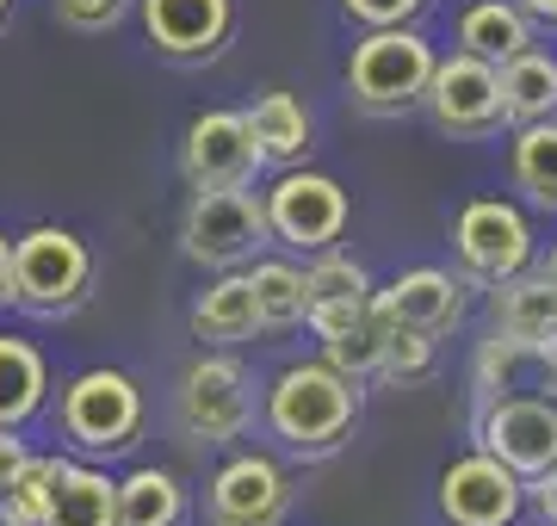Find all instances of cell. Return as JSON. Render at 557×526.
Segmentation results:
<instances>
[{
    "instance_id": "1",
    "label": "cell",
    "mask_w": 557,
    "mask_h": 526,
    "mask_svg": "<svg viewBox=\"0 0 557 526\" xmlns=\"http://www.w3.org/2000/svg\"><path fill=\"white\" fill-rule=\"evenodd\" d=\"M359 422V385L341 378L329 360L317 365H285L278 385L267 390V427L285 452L298 459H322L335 452Z\"/></svg>"
},
{
    "instance_id": "2",
    "label": "cell",
    "mask_w": 557,
    "mask_h": 526,
    "mask_svg": "<svg viewBox=\"0 0 557 526\" xmlns=\"http://www.w3.org/2000/svg\"><path fill=\"white\" fill-rule=\"evenodd\" d=\"M87 285H94V254L81 236L38 223L13 242V291L7 304L32 310V316H69L75 304H87Z\"/></svg>"
},
{
    "instance_id": "3",
    "label": "cell",
    "mask_w": 557,
    "mask_h": 526,
    "mask_svg": "<svg viewBox=\"0 0 557 526\" xmlns=\"http://www.w3.org/2000/svg\"><path fill=\"white\" fill-rule=\"evenodd\" d=\"M428 75H434V43H421L409 25H384V32H366L347 57V93L366 112H409L428 93Z\"/></svg>"
},
{
    "instance_id": "4",
    "label": "cell",
    "mask_w": 557,
    "mask_h": 526,
    "mask_svg": "<svg viewBox=\"0 0 557 526\" xmlns=\"http://www.w3.org/2000/svg\"><path fill=\"white\" fill-rule=\"evenodd\" d=\"M57 422L81 452H124L143 434V390L124 372H112V365L81 372L75 385L62 390Z\"/></svg>"
},
{
    "instance_id": "5",
    "label": "cell",
    "mask_w": 557,
    "mask_h": 526,
    "mask_svg": "<svg viewBox=\"0 0 557 526\" xmlns=\"http://www.w3.org/2000/svg\"><path fill=\"white\" fill-rule=\"evenodd\" d=\"M180 248L199 266H230L255 261V248H267V217H260V199L248 186H218V192H199L186 223H180Z\"/></svg>"
},
{
    "instance_id": "6",
    "label": "cell",
    "mask_w": 557,
    "mask_h": 526,
    "mask_svg": "<svg viewBox=\"0 0 557 526\" xmlns=\"http://www.w3.org/2000/svg\"><path fill=\"white\" fill-rule=\"evenodd\" d=\"M260 217H267V236H278L285 248L322 254V248L341 242V229H347V192H341L329 174L292 167V174L260 199Z\"/></svg>"
},
{
    "instance_id": "7",
    "label": "cell",
    "mask_w": 557,
    "mask_h": 526,
    "mask_svg": "<svg viewBox=\"0 0 557 526\" xmlns=\"http://www.w3.org/2000/svg\"><path fill=\"white\" fill-rule=\"evenodd\" d=\"M478 440L490 459L515 471L520 484H533L539 471L557 465V403L552 397H496V403H483L478 415Z\"/></svg>"
},
{
    "instance_id": "8",
    "label": "cell",
    "mask_w": 557,
    "mask_h": 526,
    "mask_svg": "<svg viewBox=\"0 0 557 526\" xmlns=\"http://www.w3.org/2000/svg\"><path fill=\"white\" fill-rule=\"evenodd\" d=\"M428 112L446 137H490L502 124V82L496 62L471 57V50H453V57H434V75H428Z\"/></svg>"
},
{
    "instance_id": "9",
    "label": "cell",
    "mask_w": 557,
    "mask_h": 526,
    "mask_svg": "<svg viewBox=\"0 0 557 526\" xmlns=\"http://www.w3.org/2000/svg\"><path fill=\"white\" fill-rule=\"evenodd\" d=\"M180 427L205 446L242 440V427L255 415V397H248V372L236 360H193L180 372Z\"/></svg>"
},
{
    "instance_id": "10",
    "label": "cell",
    "mask_w": 557,
    "mask_h": 526,
    "mask_svg": "<svg viewBox=\"0 0 557 526\" xmlns=\"http://www.w3.org/2000/svg\"><path fill=\"white\" fill-rule=\"evenodd\" d=\"M453 248H458V261H465L471 279L502 285L533 261V229H527V217H520L508 199H478V204L458 211Z\"/></svg>"
},
{
    "instance_id": "11",
    "label": "cell",
    "mask_w": 557,
    "mask_h": 526,
    "mask_svg": "<svg viewBox=\"0 0 557 526\" xmlns=\"http://www.w3.org/2000/svg\"><path fill=\"white\" fill-rule=\"evenodd\" d=\"M520 508H527V484L490 452H471L440 477V514L453 526H515Z\"/></svg>"
},
{
    "instance_id": "12",
    "label": "cell",
    "mask_w": 557,
    "mask_h": 526,
    "mask_svg": "<svg viewBox=\"0 0 557 526\" xmlns=\"http://www.w3.org/2000/svg\"><path fill=\"white\" fill-rule=\"evenodd\" d=\"M292 514V477L260 459L242 452L211 477V526H285Z\"/></svg>"
},
{
    "instance_id": "13",
    "label": "cell",
    "mask_w": 557,
    "mask_h": 526,
    "mask_svg": "<svg viewBox=\"0 0 557 526\" xmlns=\"http://www.w3.org/2000/svg\"><path fill=\"white\" fill-rule=\"evenodd\" d=\"M180 167H186L193 192H218V186L255 180L260 149H255V137H248L242 112H205V118H193L186 149H180Z\"/></svg>"
},
{
    "instance_id": "14",
    "label": "cell",
    "mask_w": 557,
    "mask_h": 526,
    "mask_svg": "<svg viewBox=\"0 0 557 526\" xmlns=\"http://www.w3.org/2000/svg\"><path fill=\"white\" fill-rule=\"evenodd\" d=\"M230 0H143V32L168 62H211L230 43Z\"/></svg>"
},
{
    "instance_id": "15",
    "label": "cell",
    "mask_w": 557,
    "mask_h": 526,
    "mask_svg": "<svg viewBox=\"0 0 557 526\" xmlns=\"http://www.w3.org/2000/svg\"><path fill=\"white\" fill-rule=\"evenodd\" d=\"M372 310L384 323H403V328H421V335H446V328L465 316V285L453 273H434V266H416L403 273L397 285L372 291Z\"/></svg>"
},
{
    "instance_id": "16",
    "label": "cell",
    "mask_w": 557,
    "mask_h": 526,
    "mask_svg": "<svg viewBox=\"0 0 557 526\" xmlns=\"http://www.w3.org/2000/svg\"><path fill=\"white\" fill-rule=\"evenodd\" d=\"M366 304H372V279H366V266L322 248L317 266L304 273V323L329 341V335H341L347 323H359Z\"/></svg>"
},
{
    "instance_id": "17",
    "label": "cell",
    "mask_w": 557,
    "mask_h": 526,
    "mask_svg": "<svg viewBox=\"0 0 557 526\" xmlns=\"http://www.w3.org/2000/svg\"><path fill=\"white\" fill-rule=\"evenodd\" d=\"M112 514H119V484L106 471L69 465V459L50 465V496H44L38 526H112Z\"/></svg>"
},
{
    "instance_id": "18",
    "label": "cell",
    "mask_w": 557,
    "mask_h": 526,
    "mask_svg": "<svg viewBox=\"0 0 557 526\" xmlns=\"http://www.w3.org/2000/svg\"><path fill=\"white\" fill-rule=\"evenodd\" d=\"M496 328L515 335V341H533L545 353H557V285L545 273H527V266H520L515 279H502Z\"/></svg>"
},
{
    "instance_id": "19",
    "label": "cell",
    "mask_w": 557,
    "mask_h": 526,
    "mask_svg": "<svg viewBox=\"0 0 557 526\" xmlns=\"http://www.w3.org/2000/svg\"><path fill=\"white\" fill-rule=\"evenodd\" d=\"M458 50H471L483 62H508L520 50H533V20H527V7L520 0H478V7H465V20H458Z\"/></svg>"
},
{
    "instance_id": "20",
    "label": "cell",
    "mask_w": 557,
    "mask_h": 526,
    "mask_svg": "<svg viewBox=\"0 0 557 526\" xmlns=\"http://www.w3.org/2000/svg\"><path fill=\"white\" fill-rule=\"evenodd\" d=\"M502 82V124H545L557 118V62L539 57V50H520L496 68Z\"/></svg>"
},
{
    "instance_id": "21",
    "label": "cell",
    "mask_w": 557,
    "mask_h": 526,
    "mask_svg": "<svg viewBox=\"0 0 557 526\" xmlns=\"http://www.w3.org/2000/svg\"><path fill=\"white\" fill-rule=\"evenodd\" d=\"M242 124H248V137H255L260 162L298 167L304 149H310V118H304V105L292 100V93H260V100L242 112Z\"/></svg>"
},
{
    "instance_id": "22",
    "label": "cell",
    "mask_w": 557,
    "mask_h": 526,
    "mask_svg": "<svg viewBox=\"0 0 557 526\" xmlns=\"http://www.w3.org/2000/svg\"><path fill=\"white\" fill-rule=\"evenodd\" d=\"M50 390V365L32 341L20 335H0V427H25L44 409Z\"/></svg>"
},
{
    "instance_id": "23",
    "label": "cell",
    "mask_w": 557,
    "mask_h": 526,
    "mask_svg": "<svg viewBox=\"0 0 557 526\" xmlns=\"http://www.w3.org/2000/svg\"><path fill=\"white\" fill-rule=\"evenodd\" d=\"M260 328V310H255V285L248 273H223L199 304H193V335L199 341H218V347H236Z\"/></svg>"
},
{
    "instance_id": "24",
    "label": "cell",
    "mask_w": 557,
    "mask_h": 526,
    "mask_svg": "<svg viewBox=\"0 0 557 526\" xmlns=\"http://www.w3.org/2000/svg\"><path fill=\"white\" fill-rule=\"evenodd\" d=\"M545 347L533 341H515V335H502L478 353V403H496V397H520V390H539L545 385Z\"/></svg>"
},
{
    "instance_id": "25",
    "label": "cell",
    "mask_w": 557,
    "mask_h": 526,
    "mask_svg": "<svg viewBox=\"0 0 557 526\" xmlns=\"http://www.w3.org/2000/svg\"><path fill=\"white\" fill-rule=\"evenodd\" d=\"M112 526H186V489L174 471L143 465L119 484V514Z\"/></svg>"
},
{
    "instance_id": "26",
    "label": "cell",
    "mask_w": 557,
    "mask_h": 526,
    "mask_svg": "<svg viewBox=\"0 0 557 526\" xmlns=\"http://www.w3.org/2000/svg\"><path fill=\"white\" fill-rule=\"evenodd\" d=\"M508 167H515V186L527 192V199L545 204V211H557V118L520 124Z\"/></svg>"
},
{
    "instance_id": "27",
    "label": "cell",
    "mask_w": 557,
    "mask_h": 526,
    "mask_svg": "<svg viewBox=\"0 0 557 526\" xmlns=\"http://www.w3.org/2000/svg\"><path fill=\"white\" fill-rule=\"evenodd\" d=\"M255 285V310H260V328H298L304 323V273L285 261H260L248 273Z\"/></svg>"
},
{
    "instance_id": "28",
    "label": "cell",
    "mask_w": 557,
    "mask_h": 526,
    "mask_svg": "<svg viewBox=\"0 0 557 526\" xmlns=\"http://www.w3.org/2000/svg\"><path fill=\"white\" fill-rule=\"evenodd\" d=\"M379 341H384V316L372 304H366V316L359 323H347L341 335H329L322 341V360L335 365L341 378H379Z\"/></svg>"
},
{
    "instance_id": "29",
    "label": "cell",
    "mask_w": 557,
    "mask_h": 526,
    "mask_svg": "<svg viewBox=\"0 0 557 526\" xmlns=\"http://www.w3.org/2000/svg\"><path fill=\"white\" fill-rule=\"evenodd\" d=\"M379 372H384V378H397V385H416V378H428V372H434V335L403 328V323H384Z\"/></svg>"
},
{
    "instance_id": "30",
    "label": "cell",
    "mask_w": 557,
    "mask_h": 526,
    "mask_svg": "<svg viewBox=\"0 0 557 526\" xmlns=\"http://www.w3.org/2000/svg\"><path fill=\"white\" fill-rule=\"evenodd\" d=\"M50 465H57V459H32V452H25V465L13 471V484H7V496H0V502L13 508L25 526H38V514H44V496H50Z\"/></svg>"
},
{
    "instance_id": "31",
    "label": "cell",
    "mask_w": 557,
    "mask_h": 526,
    "mask_svg": "<svg viewBox=\"0 0 557 526\" xmlns=\"http://www.w3.org/2000/svg\"><path fill=\"white\" fill-rule=\"evenodd\" d=\"M428 0H341V13L366 32H384V25H416Z\"/></svg>"
},
{
    "instance_id": "32",
    "label": "cell",
    "mask_w": 557,
    "mask_h": 526,
    "mask_svg": "<svg viewBox=\"0 0 557 526\" xmlns=\"http://www.w3.org/2000/svg\"><path fill=\"white\" fill-rule=\"evenodd\" d=\"M131 13V0H57V20L69 32H112Z\"/></svg>"
},
{
    "instance_id": "33",
    "label": "cell",
    "mask_w": 557,
    "mask_h": 526,
    "mask_svg": "<svg viewBox=\"0 0 557 526\" xmlns=\"http://www.w3.org/2000/svg\"><path fill=\"white\" fill-rule=\"evenodd\" d=\"M25 465V446H20V427H0V496L13 484V471Z\"/></svg>"
},
{
    "instance_id": "34",
    "label": "cell",
    "mask_w": 557,
    "mask_h": 526,
    "mask_svg": "<svg viewBox=\"0 0 557 526\" xmlns=\"http://www.w3.org/2000/svg\"><path fill=\"white\" fill-rule=\"evenodd\" d=\"M533 508L545 514V526H557V465L533 477Z\"/></svg>"
},
{
    "instance_id": "35",
    "label": "cell",
    "mask_w": 557,
    "mask_h": 526,
    "mask_svg": "<svg viewBox=\"0 0 557 526\" xmlns=\"http://www.w3.org/2000/svg\"><path fill=\"white\" fill-rule=\"evenodd\" d=\"M7 291H13V242L0 236V304H7Z\"/></svg>"
},
{
    "instance_id": "36",
    "label": "cell",
    "mask_w": 557,
    "mask_h": 526,
    "mask_svg": "<svg viewBox=\"0 0 557 526\" xmlns=\"http://www.w3.org/2000/svg\"><path fill=\"white\" fill-rule=\"evenodd\" d=\"M527 7V20H545V25H557V0H520Z\"/></svg>"
},
{
    "instance_id": "37",
    "label": "cell",
    "mask_w": 557,
    "mask_h": 526,
    "mask_svg": "<svg viewBox=\"0 0 557 526\" xmlns=\"http://www.w3.org/2000/svg\"><path fill=\"white\" fill-rule=\"evenodd\" d=\"M539 390H545V397H552V403H557V353H552V360H545V385H539Z\"/></svg>"
},
{
    "instance_id": "38",
    "label": "cell",
    "mask_w": 557,
    "mask_h": 526,
    "mask_svg": "<svg viewBox=\"0 0 557 526\" xmlns=\"http://www.w3.org/2000/svg\"><path fill=\"white\" fill-rule=\"evenodd\" d=\"M0 526H25V521H20V514H13L7 502H0Z\"/></svg>"
},
{
    "instance_id": "39",
    "label": "cell",
    "mask_w": 557,
    "mask_h": 526,
    "mask_svg": "<svg viewBox=\"0 0 557 526\" xmlns=\"http://www.w3.org/2000/svg\"><path fill=\"white\" fill-rule=\"evenodd\" d=\"M545 279H552V285H557V248H552V261H545Z\"/></svg>"
},
{
    "instance_id": "40",
    "label": "cell",
    "mask_w": 557,
    "mask_h": 526,
    "mask_svg": "<svg viewBox=\"0 0 557 526\" xmlns=\"http://www.w3.org/2000/svg\"><path fill=\"white\" fill-rule=\"evenodd\" d=\"M7 13H13V0H0V25H7Z\"/></svg>"
}]
</instances>
